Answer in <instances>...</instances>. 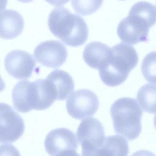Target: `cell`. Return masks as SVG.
<instances>
[{
    "mask_svg": "<svg viewBox=\"0 0 156 156\" xmlns=\"http://www.w3.org/2000/svg\"><path fill=\"white\" fill-rule=\"evenodd\" d=\"M0 142L12 143L22 136L25 125L22 118L12 107L5 103H1Z\"/></svg>",
    "mask_w": 156,
    "mask_h": 156,
    "instance_id": "cell-9",
    "label": "cell"
},
{
    "mask_svg": "<svg viewBox=\"0 0 156 156\" xmlns=\"http://www.w3.org/2000/svg\"><path fill=\"white\" fill-rule=\"evenodd\" d=\"M52 84L56 94V100L67 99L74 91L75 83L70 74L65 71L56 70L46 77Z\"/></svg>",
    "mask_w": 156,
    "mask_h": 156,
    "instance_id": "cell-14",
    "label": "cell"
},
{
    "mask_svg": "<svg viewBox=\"0 0 156 156\" xmlns=\"http://www.w3.org/2000/svg\"><path fill=\"white\" fill-rule=\"evenodd\" d=\"M115 132L128 140L138 137L142 129L143 112L136 99L122 98L116 100L110 108Z\"/></svg>",
    "mask_w": 156,
    "mask_h": 156,
    "instance_id": "cell-4",
    "label": "cell"
},
{
    "mask_svg": "<svg viewBox=\"0 0 156 156\" xmlns=\"http://www.w3.org/2000/svg\"><path fill=\"white\" fill-rule=\"evenodd\" d=\"M112 53V48L99 42H92L86 46L83 58L86 63L94 69H98L107 63Z\"/></svg>",
    "mask_w": 156,
    "mask_h": 156,
    "instance_id": "cell-12",
    "label": "cell"
},
{
    "mask_svg": "<svg viewBox=\"0 0 156 156\" xmlns=\"http://www.w3.org/2000/svg\"><path fill=\"white\" fill-rule=\"evenodd\" d=\"M48 23L51 33L67 46L78 47L87 41L89 31L84 20L66 8L54 9Z\"/></svg>",
    "mask_w": 156,
    "mask_h": 156,
    "instance_id": "cell-2",
    "label": "cell"
},
{
    "mask_svg": "<svg viewBox=\"0 0 156 156\" xmlns=\"http://www.w3.org/2000/svg\"><path fill=\"white\" fill-rule=\"evenodd\" d=\"M49 4L55 7H60L68 3L70 0H45Z\"/></svg>",
    "mask_w": 156,
    "mask_h": 156,
    "instance_id": "cell-19",
    "label": "cell"
},
{
    "mask_svg": "<svg viewBox=\"0 0 156 156\" xmlns=\"http://www.w3.org/2000/svg\"><path fill=\"white\" fill-rule=\"evenodd\" d=\"M136 98L144 111L150 114L156 113V85L146 84L141 87Z\"/></svg>",
    "mask_w": 156,
    "mask_h": 156,
    "instance_id": "cell-16",
    "label": "cell"
},
{
    "mask_svg": "<svg viewBox=\"0 0 156 156\" xmlns=\"http://www.w3.org/2000/svg\"><path fill=\"white\" fill-rule=\"evenodd\" d=\"M103 2L104 0H72V5L76 13L87 16L97 11Z\"/></svg>",
    "mask_w": 156,
    "mask_h": 156,
    "instance_id": "cell-17",
    "label": "cell"
},
{
    "mask_svg": "<svg viewBox=\"0 0 156 156\" xmlns=\"http://www.w3.org/2000/svg\"><path fill=\"white\" fill-rule=\"evenodd\" d=\"M66 107L67 112L71 117L82 120L96 113L99 108V99L91 90L80 89L68 97Z\"/></svg>",
    "mask_w": 156,
    "mask_h": 156,
    "instance_id": "cell-8",
    "label": "cell"
},
{
    "mask_svg": "<svg viewBox=\"0 0 156 156\" xmlns=\"http://www.w3.org/2000/svg\"><path fill=\"white\" fill-rule=\"evenodd\" d=\"M120 1H125V0H120Z\"/></svg>",
    "mask_w": 156,
    "mask_h": 156,
    "instance_id": "cell-22",
    "label": "cell"
},
{
    "mask_svg": "<svg viewBox=\"0 0 156 156\" xmlns=\"http://www.w3.org/2000/svg\"><path fill=\"white\" fill-rule=\"evenodd\" d=\"M154 126H155V128H156V115H155V117H154Z\"/></svg>",
    "mask_w": 156,
    "mask_h": 156,
    "instance_id": "cell-21",
    "label": "cell"
},
{
    "mask_svg": "<svg viewBox=\"0 0 156 156\" xmlns=\"http://www.w3.org/2000/svg\"><path fill=\"white\" fill-rule=\"evenodd\" d=\"M25 104L28 110H43L56 100V94L52 83L47 79L28 81L25 89Z\"/></svg>",
    "mask_w": 156,
    "mask_h": 156,
    "instance_id": "cell-6",
    "label": "cell"
},
{
    "mask_svg": "<svg viewBox=\"0 0 156 156\" xmlns=\"http://www.w3.org/2000/svg\"><path fill=\"white\" fill-rule=\"evenodd\" d=\"M156 23V8L147 2L133 5L128 15L119 23L117 33L124 43L134 45L148 41L150 29Z\"/></svg>",
    "mask_w": 156,
    "mask_h": 156,
    "instance_id": "cell-1",
    "label": "cell"
},
{
    "mask_svg": "<svg viewBox=\"0 0 156 156\" xmlns=\"http://www.w3.org/2000/svg\"><path fill=\"white\" fill-rule=\"evenodd\" d=\"M17 1L23 3H29L33 1L34 0H17Z\"/></svg>",
    "mask_w": 156,
    "mask_h": 156,
    "instance_id": "cell-20",
    "label": "cell"
},
{
    "mask_svg": "<svg viewBox=\"0 0 156 156\" xmlns=\"http://www.w3.org/2000/svg\"><path fill=\"white\" fill-rule=\"evenodd\" d=\"M129 151L128 142L125 137L113 135L105 138L97 156H127Z\"/></svg>",
    "mask_w": 156,
    "mask_h": 156,
    "instance_id": "cell-15",
    "label": "cell"
},
{
    "mask_svg": "<svg viewBox=\"0 0 156 156\" xmlns=\"http://www.w3.org/2000/svg\"><path fill=\"white\" fill-rule=\"evenodd\" d=\"M141 72L149 83L156 84V51L148 54L142 61Z\"/></svg>",
    "mask_w": 156,
    "mask_h": 156,
    "instance_id": "cell-18",
    "label": "cell"
},
{
    "mask_svg": "<svg viewBox=\"0 0 156 156\" xmlns=\"http://www.w3.org/2000/svg\"><path fill=\"white\" fill-rule=\"evenodd\" d=\"M76 136L82 147V156H97L106 138L102 123L93 117L81 122Z\"/></svg>",
    "mask_w": 156,
    "mask_h": 156,
    "instance_id": "cell-5",
    "label": "cell"
},
{
    "mask_svg": "<svg viewBox=\"0 0 156 156\" xmlns=\"http://www.w3.org/2000/svg\"><path fill=\"white\" fill-rule=\"evenodd\" d=\"M78 143L75 134L66 128L53 129L46 136L44 147L51 156H76Z\"/></svg>",
    "mask_w": 156,
    "mask_h": 156,
    "instance_id": "cell-7",
    "label": "cell"
},
{
    "mask_svg": "<svg viewBox=\"0 0 156 156\" xmlns=\"http://www.w3.org/2000/svg\"><path fill=\"white\" fill-rule=\"evenodd\" d=\"M34 55L39 63L55 69L65 62L68 52L65 45L59 41H48L40 44L35 48Z\"/></svg>",
    "mask_w": 156,
    "mask_h": 156,
    "instance_id": "cell-10",
    "label": "cell"
},
{
    "mask_svg": "<svg viewBox=\"0 0 156 156\" xmlns=\"http://www.w3.org/2000/svg\"><path fill=\"white\" fill-rule=\"evenodd\" d=\"M8 73L18 79H28L31 76L36 62L31 55L22 50H14L8 54L4 61Z\"/></svg>",
    "mask_w": 156,
    "mask_h": 156,
    "instance_id": "cell-11",
    "label": "cell"
},
{
    "mask_svg": "<svg viewBox=\"0 0 156 156\" xmlns=\"http://www.w3.org/2000/svg\"><path fill=\"white\" fill-rule=\"evenodd\" d=\"M24 27L22 16L13 10L2 12L1 15V37L4 40H12L21 34Z\"/></svg>",
    "mask_w": 156,
    "mask_h": 156,
    "instance_id": "cell-13",
    "label": "cell"
},
{
    "mask_svg": "<svg viewBox=\"0 0 156 156\" xmlns=\"http://www.w3.org/2000/svg\"><path fill=\"white\" fill-rule=\"evenodd\" d=\"M138 55L134 47L119 43L112 48L107 63L99 69L102 82L109 87H116L126 81L131 70L138 62Z\"/></svg>",
    "mask_w": 156,
    "mask_h": 156,
    "instance_id": "cell-3",
    "label": "cell"
}]
</instances>
